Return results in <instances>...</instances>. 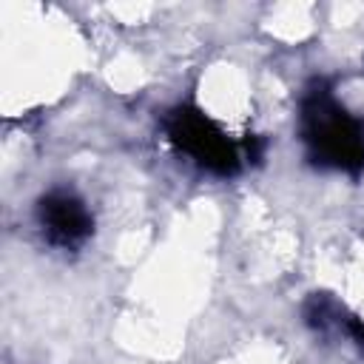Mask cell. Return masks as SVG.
I'll use <instances>...</instances> for the list:
<instances>
[{"instance_id": "2", "label": "cell", "mask_w": 364, "mask_h": 364, "mask_svg": "<svg viewBox=\"0 0 364 364\" xmlns=\"http://www.w3.org/2000/svg\"><path fill=\"white\" fill-rule=\"evenodd\" d=\"M168 136L182 154H188L196 165H202L213 173L225 176V173H233L239 165L233 142L202 111H193V108L173 111L168 119Z\"/></svg>"}, {"instance_id": "1", "label": "cell", "mask_w": 364, "mask_h": 364, "mask_svg": "<svg viewBox=\"0 0 364 364\" xmlns=\"http://www.w3.org/2000/svg\"><path fill=\"white\" fill-rule=\"evenodd\" d=\"M301 134L313 154L327 168H364V122L347 114L327 91H310L301 108Z\"/></svg>"}, {"instance_id": "3", "label": "cell", "mask_w": 364, "mask_h": 364, "mask_svg": "<svg viewBox=\"0 0 364 364\" xmlns=\"http://www.w3.org/2000/svg\"><path fill=\"white\" fill-rule=\"evenodd\" d=\"M40 225L54 245L71 247L91 233V213L77 196L57 191L40 202Z\"/></svg>"}]
</instances>
